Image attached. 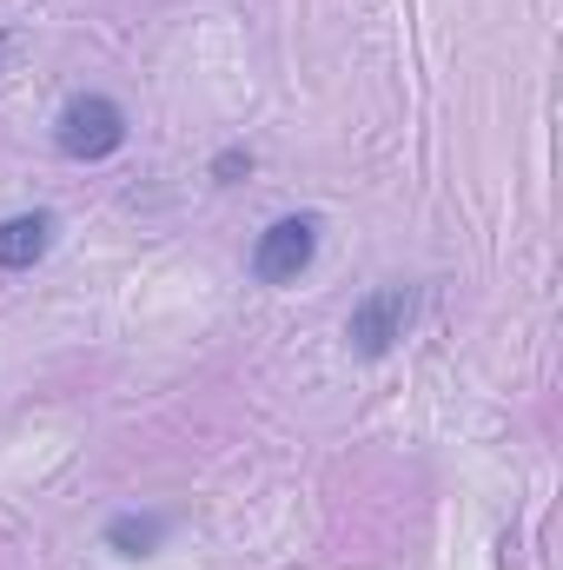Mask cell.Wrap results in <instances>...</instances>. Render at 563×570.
Masks as SVG:
<instances>
[{
    "label": "cell",
    "mask_w": 563,
    "mask_h": 570,
    "mask_svg": "<svg viewBox=\"0 0 563 570\" xmlns=\"http://www.w3.org/2000/svg\"><path fill=\"white\" fill-rule=\"evenodd\" d=\"M53 146H60V159H80V166L113 159V153L127 146V114H120V100H107V94H73V100L53 114Z\"/></svg>",
    "instance_id": "obj_1"
},
{
    "label": "cell",
    "mask_w": 563,
    "mask_h": 570,
    "mask_svg": "<svg viewBox=\"0 0 563 570\" xmlns=\"http://www.w3.org/2000/svg\"><path fill=\"white\" fill-rule=\"evenodd\" d=\"M412 318H418V292H412V285H372V292L352 305V318H345V345H352L358 358H385V352L412 332Z\"/></svg>",
    "instance_id": "obj_2"
},
{
    "label": "cell",
    "mask_w": 563,
    "mask_h": 570,
    "mask_svg": "<svg viewBox=\"0 0 563 570\" xmlns=\"http://www.w3.org/2000/svg\"><path fill=\"white\" fill-rule=\"evenodd\" d=\"M318 233H325L318 213H285V219H273V226L259 233V246H253V279L259 285H298L312 273V259H318Z\"/></svg>",
    "instance_id": "obj_3"
},
{
    "label": "cell",
    "mask_w": 563,
    "mask_h": 570,
    "mask_svg": "<svg viewBox=\"0 0 563 570\" xmlns=\"http://www.w3.org/2000/svg\"><path fill=\"white\" fill-rule=\"evenodd\" d=\"M53 239H60V219H53L47 206L0 219V273H27V266H40V259L53 253Z\"/></svg>",
    "instance_id": "obj_4"
},
{
    "label": "cell",
    "mask_w": 563,
    "mask_h": 570,
    "mask_svg": "<svg viewBox=\"0 0 563 570\" xmlns=\"http://www.w3.org/2000/svg\"><path fill=\"white\" fill-rule=\"evenodd\" d=\"M100 544H107L113 558L140 564V558H152V551L166 544V518H159V511H120V518H107Z\"/></svg>",
    "instance_id": "obj_5"
},
{
    "label": "cell",
    "mask_w": 563,
    "mask_h": 570,
    "mask_svg": "<svg viewBox=\"0 0 563 570\" xmlns=\"http://www.w3.org/2000/svg\"><path fill=\"white\" fill-rule=\"evenodd\" d=\"M239 173H253V153H246V146H226V153L213 159V179H226V186H233Z\"/></svg>",
    "instance_id": "obj_6"
}]
</instances>
